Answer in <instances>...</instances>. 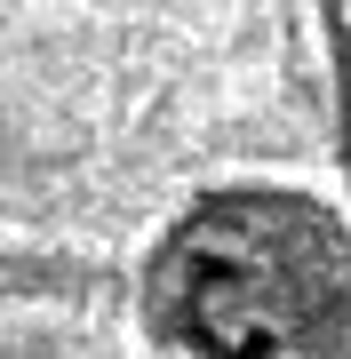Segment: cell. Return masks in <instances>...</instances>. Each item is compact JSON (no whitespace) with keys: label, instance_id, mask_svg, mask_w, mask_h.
Here are the masks:
<instances>
[{"label":"cell","instance_id":"1","mask_svg":"<svg viewBox=\"0 0 351 359\" xmlns=\"http://www.w3.org/2000/svg\"><path fill=\"white\" fill-rule=\"evenodd\" d=\"M152 320L192 359H351V224L287 184H223L152 248Z\"/></svg>","mask_w":351,"mask_h":359}]
</instances>
